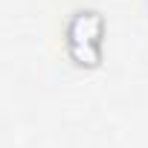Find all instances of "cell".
I'll return each instance as SVG.
<instances>
[{
    "label": "cell",
    "instance_id": "6da1fadb",
    "mask_svg": "<svg viewBox=\"0 0 148 148\" xmlns=\"http://www.w3.org/2000/svg\"><path fill=\"white\" fill-rule=\"evenodd\" d=\"M105 32V21L99 12H79L73 15L70 26H67V49L70 58L82 64V67H96L102 61V49H99V38Z\"/></svg>",
    "mask_w": 148,
    "mask_h": 148
}]
</instances>
